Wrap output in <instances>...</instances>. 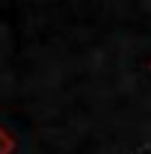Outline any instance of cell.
Listing matches in <instances>:
<instances>
[{
	"label": "cell",
	"instance_id": "cell-1",
	"mask_svg": "<svg viewBox=\"0 0 151 154\" xmlns=\"http://www.w3.org/2000/svg\"><path fill=\"white\" fill-rule=\"evenodd\" d=\"M15 148H18V142H15L12 131H6L0 125V154H15Z\"/></svg>",
	"mask_w": 151,
	"mask_h": 154
}]
</instances>
